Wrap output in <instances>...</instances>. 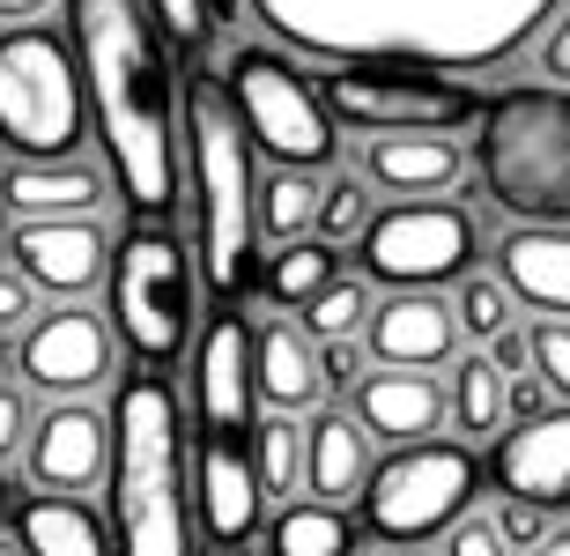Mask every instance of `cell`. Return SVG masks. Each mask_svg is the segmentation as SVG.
<instances>
[{
	"label": "cell",
	"mask_w": 570,
	"mask_h": 556,
	"mask_svg": "<svg viewBox=\"0 0 570 556\" xmlns=\"http://www.w3.org/2000/svg\"><path fill=\"white\" fill-rule=\"evenodd\" d=\"M67 45L127 208L164 223L178 208V82L148 0H67Z\"/></svg>",
	"instance_id": "6da1fadb"
},
{
	"label": "cell",
	"mask_w": 570,
	"mask_h": 556,
	"mask_svg": "<svg viewBox=\"0 0 570 556\" xmlns=\"http://www.w3.org/2000/svg\"><path fill=\"white\" fill-rule=\"evenodd\" d=\"M259 22L312 60L497 67L541 30L556 0H253Z\"/></svg>",
	"instance_id": "7a4b0ae2"
},
{
	"label": "cell",
	"mask_w": 570,
	"mask_h": 556,
	"mask_svg": "<svg viewBox=\"0 0 570 556\" xmlns=\"http://www.w3.org/2000/svg\"><path fill=\"white\" fill-rule=\"evenodd\" d=\"M111 556H193L186 430L164 371H141L111 401Z\"/></svg>",
	"instance_id": "3957f363"
},
{
	"label": "cell",
	"mask_w": 570,
	"mask_h": 556,
	"mask_svg": "<svg viewBox=\"0 0 570 556\" xmlns=\"http://www.w3.org/2000/svg\"><path fill=\"white\" fill-rule=\"evenodd\" d=\"M178 164H186V193H193V237H200V282L230 304L237 290H253V142L237 127L223 75L193 67L178 89Z\"/></svg>",
	"instance_id": "277c9868"
},
{
	"label": "cell",
	"mask_w": 570,
	"mask_h": 556,
	"mask_svg": "<svg viewBox=\"0 0 570 556\" xmlns=\"http://www.w3.org/2000/svg\"><path fill=\"white\" fill-rule=\"evenodd\" d=\"M474 178L519 223H570V82H511L482 97Z\"/></svg>",
	"instance_id": "5b68a950"
},
{
	"label": "cell",
	"mask_w": 570,
	"mask_h": 556,
	"mask_svg": "<svg viewBox=\"0 0 570 556\" xmlns=\"http://www.w3.org/2000/svg\"><path fill=\"white\" fill-rule=\"evenodd\" d=\"M89 134V97L75 45L45 22L0 30V149L16 156H75Z\"/></svg>",
	"instance_id": "8992f818"
},
{
	"label": "cell",
	"mask_w": 570,
	"mask_h": 556,
	"mask_svg": "<svg viewBox=\"0 0 570 556\" xmlns=\"http://www.w3.org/2000/svg\"><path fill=\"white\" fill-rule=\"evenodd\" d=\"M111 342L127 349L141 371H170L186 357V334H193V267H186V245L134 215V231L111 245Z\"/></svg>",
	"instance_id": "52a82bcc"
},
{
	"label": "cell",
	"mask_w": 570,
	"mask_h": 556,
	"mask_svg": "<svg viewBox=\"0 0 570 556\" xmlns=\"http://www.w3.org/2000/svg\"><path fill=\"white\" fill-rule=\"evenodd\" d=\"M223 97H230L245 142H253L267 164H296V172L334 164L341 119L326 111L318 82L289 60V52H275V45H237L230 67H223Z\"/></svg>",
	"instance_id": "ba28073f"
},
{
	"label": "cell",
	"mask_w": 570,
	"mask_h": 556,
	"mask_svg": "<svg viewBox=\"0 0 570 556\" xmlns=\"http://www.w3.org/2000/svg\"><path fill=\"white\" fill-rule=\"evenodd\" d=\"M482 497V460L460 438H407L393 460H371V482L356 490L371 542H438Z\"/></svg>",
	"instance_id": "9c48e42d"
},
{
	"label": "cell",
	"mask_w": 570,
	"mask_h": 556,
	"mask_svg": "<svg viewBox=\"0 0 570 556\" xmlns=\"http://www.w3.org/2000/svg\"><path fill=\"white\" fill-rule=\"evenodd\" d=\"M318 97L356 134H460L482 111V89H466L452 67L407 60H326Z\"/></svg>",
	"instance_id": "30bf717a"
},
{
	"label": "cell",
	"mask_w": 570,
	"mask_h": 556,
	"mask_svg": "<svg viewBox=\"0 0 570 556\" xmlns=\"http://www.w3.org/2000/svg\"><path fill=\"white\" fill-rule=\"evenodd\" d=\"M474 253H482V223L444 193H407L393 208H371V223L356 231V275L379 290H444L474 267Z\"/></svg>",
	"instance_id": "8fae6325"
},
{
	"label": "cell",
	"mask_w": 570,
	"mask_h": 556,
	"mask_svg": "<svg viewBox=\"0 0 570 556\" xmlns=\"http://www.w3.org/2000/svg\"><path fill=\"white\" fill-rule=\"evenodd\" d=\"M111 326L89 312L82 297H60L52 312H30V326L16 334V371L30 393L52 401H82L111 379Z\"/></svg>",
	"instance_id": "7c38bea8"
},
{
	"label": "cell",
	"mask_w": 570,
	"mask_h": 556,
	"mask_svg": "<svg viewBox=\"0 0 570 556\" xmlns=\"http://www.w3.org/2000/svg\"><path fill=\"white\" fill-rule=\"evenodd\" d=\"M8 267L38 282V297H89L111 275V237L97 215H8Z\"/></svg>",
	"instance_id": "4fadbf2b"
},
{
	"label": "cell",
	"mask_w": 570,
	"mask_h": 556,
	"mask_svg": "<svg viewBox=\"0 0 570 556\" xmlns=\"http://www.w3.org/2000/svg\"><path fill=\"white\" fill-rule=\"evenodd\" d=\"M16 468L30 475V490L89 497L111 475V416H97L89 393L82 401H52L38 423H30V446H22Z\"/></svg>",
	"instance_id": "5bb4252c"
},
{
	"label": "cell",
	"mask_w": 570,
	"mask_h": 556,
	"mask_svg": "<svg viewBox=\"0 0 570 556\" xmlns=\"http://www.w3.org/2000/svg\"><path fill=\"white\" fill-rule=\"evenodd\" d=\"M482 482H497V497H527V505H570V408H541L527 423H511L504 438H489Z\"/></svg>",
	"instance_id": "9a60e30c"
},
{
	"label": "cell",
	"mask_w": 570,
	"mask_h": 556,
	"mask_svg": "<svg viewBox=\"0 0 570 556\" xmlns=\"http://www.w3.org/2000/svg\"><path fill=\"white\" fill-rule=\"evenodd\" d=\"M193 416L208 438H253L259 393H253V326L237 312H215L193 349Z\"/></svg>",
	"instance_id": "2e32d148"
},
{
	"label": "cell",
	"mask_w": 570,
	"mask_h": 556,
	"mask_svg": "<svg viewBox=\"0 0 570 556\" xmlns=\"http://www.w3.org/2000/svg\"><path fill=\"white\" fill-rule=\"evenodd\" d=\"M460 349V312L438 290H393L371 304L363 320V357L371 364H401V371H438Z\"/></svg>",
	"instance_id": "e0dca14e"
},
{
	"label": "cell",
	"mask_w": 570,
	"mask_h": 556,
	"mask_svg": "<svg viewBox=\"0 0 570 556\" xmlns=\"http://www.w3.org/2000/svg\"><path fill=\"white\" fill-rule=\"evenodd\" d=\"M348 416H356L371 438H385V446H407V438H438V423L452 416V401H444V386L430 379V371H401V364H371L356 386H348Z\"/></svg>",
	"instance_id": "ac0fdd59"
},
{
	"label": "cell",
	"mask_w": 570,
	"mask_h": 556,
	"mask_svg": "<svg viewBox=\"0 0 570 556\" xmlns=\"http://www.w3.org/2000/svg\"><path fill=\"white\" fill-rule=\"evenodd\" d=\"M193 490H200V535H208L215 549H245V542L259 535L267 490H259V475H253V452H237V438H208V446H200Z\"/></svg>",
	"instance_id": "d6986e66"
},
{
	"label": "cell",
	"mask_w": 570,
	"mask_h": 556,
	"mask_svg": "<svg viewBox=\"0 0 570 556\" xmlns=\"http://www.w3.org/2000/svg\"><path fill=\"white\" fill-rule=\"evenodd\" d=\"M497 275L527 312L570 320V223H519L497 237Z\"/></svg>",
	"instance_id": "ffe728a7"
},
{
	"label": "cell",
	"mask_w": 570,
	"mask_h": 556,
	"mask_svg": "<svg viewBox=\"0 0 570 556\" xmlns=\"http://www.w3.org/2000/svg\"><path fill=\"white\" fill-rule=\"evenodd\" d=\"M0 208L8 215H97L105 208V178L82 149L75 156H16L0 172Z\"/></svg>",
	"instance_id": "44dd1931"
},
{
	"label": "cell",
	"mask_w": 570,
	"mask_h": 556,
	"mask_svg": "<svg viewBox=\"0 0 570 556\" xmlns=\"http://www.w3.org/2000/svg\"><path fill=\"white\" fill-rule=\"evenodd\" d=\"M466 172V156L452 134H371L363 149V178L379 193H452Z\"/></svg>",
	"instance_id": "7402d4cb"
},
{
	"label": "cell",
	"mask_w": 570,
	"mask_h": 556,
	"mask_svg": "<svg viewBox=\"0 0 570 556\" xmlns=\"http://www.w3.org/2000/svg\"><path fill=\"white\" fill-rule=\"evenodd\" d=\"M371 430L356 416H341V408H318L312 423H304V490H318L326 505H348V497L371 482Z\"/></svg>",
	"instance_id": "603a6c76"
},
{
	"label": "cell",
	"mask_w": 570,
	"mask_h": 556,
	"mask_svg": "<svg viewBox=\"0 0 570 556\" xmlns=\"http://www.w3.org/2000/svg\"><path fill=\"white\" fill-rule=\"evenodd\" d=\"M253 393L267 408H312L326 386H318V342L304 334V326H289V320H267L253 334Z\"/></svg>",
	"instance_id": "cb8c5ba5"
},
{
	"label": "cell",
	"mask_w": 570,
	"mask_h": 556,
	"mask_svg": "<svg viewBox=\"0 0 570 556\" xmlns=\"http://www.w3.org/2000/svg\"><path fill=\"white\" fill-rule=\"evenodd\" d=\"M16 542L30 556H111L105 519L89 513V497H60V490H30L16 505Z\"/></svg>",
	"instance_id": "d4e9b609"
},
{
	"label": "cell",
	"mask_w": 570,
	"mask_h": 556,
	"mask_svg": "<svg viewBox=\"0 0 570 556\" xmlns=\"http://www.w3.org/2000/svg\"><path fill=\"white\" fill-rule=\"evenodd\" d=\"M334 275H341V245L304 231V237H282L275 253H267V267H253V290L275 304V312H296V304L312 297V290H326Z\"/></svg>",
	"instance_id": "484cf974"
},
{
	"label": "cell",
	"mask_w": 570,
	"mask_h": 556,
	"mask_svg": "<svg viewBox=\"0 0 570 556\" xmlns=\"http://www.w3.org/2000/svg\"><path fill=\"white\" fill-rule=\"evenodd\" d=\"M511 371H497V357H460V371H452V386H444V401H452V423H460V438H497V430L511 423Z\"/></svg>",
	"instance_id": "4316f807"
},
{
	"label": "cell",
	"mask_w": 570,
	"mask_h": 556,
	"mask_svg": "<svg viewBox=\"0 0 570 556\" xmlns=\"http://www.w3.org/2000/svg\"><path fill=\"white\" fill-rule=\"evenodd\" d=\"M267 556H356V527L341 505L312 497V505H282L267 527Z\"/></svg>",
	"instance_id": "83f0119b"
},
{
	"label": "cell",
	"mask_w": 570,
	"mask_h": 556,
	"mask_svg": "<svg viewBox=\"0 0 570 556\" xmlns=\"http://www.w3.org/2000/svg\"><path fill=\"white\" fill-rule=\"evenodd\" d=\"M253 223L259 237H304L318 223V178H304L296 164H275L267 178H253Z\"/></svg>",
	"instance_id": "f1b7e54d"
},
{
	"label": "cell",
	"mask_w": 570,
	"mask_h": 556,
	"mask_svg": "<svg viewBox=\"0 0 570 556\" xmlns=\"http://www.w3.org/2000/svg\"><path fill=\"white\" fill-rule=\"evenodd\" d=\"M253 475L267 497H296L304 490V423H289V408L253 423Z\"/></svg>",
	"instance_id": "f546056e"
},
{
	"label": "cell",
	"mask_w": 570,
	"mask_h": 556,
	"mask_svg": "<svg viewBox=\"0 0 570 556\" xmlns=\"http://www.w3.org/2000/svg\"><path fill=\"white\" fill-rule=\"evenodd\" d=\"M363 320H371V282L363 275H334L326 290H312L296 304V326L312 342H348V334H363Z\"/></svg>",
	"instance_id": "4dcf8cb0"
},
{
	"label": "cell",
	"mask_w": 570,
	"mask_h": 556,
	"mask_svg": "<svg viewBox=\"0 0 570 556\" xmlns=\"http://www.w3.org/2000/svg\"><path fill=\"white\" fill-rule=\"evenodd\" d=\"M452 312H460V334H466V342H497L504 326H519V297L504 290V275H474V267L460 275Z\"/></svg>",
	"instance_id": "1f68e13d"
},
{
	"label": "cell",
	"mask_w": 570,
	"mask_h": 556,
	"mask_svg": "<svg viewBox=\"0 0 570 556\" xmlns=\"http://www.w3.org/2000/svg\"><path fill=\"white\" fill-rule=\"evenodd\" d=\"M371 223V178H334V186H318V237H334V245H356V231Z\"/></svg>",
	"instance_id": "d6a6232c"
},
{
	"label": "cell",
	"mask_w": 570,
	"mask_h": 556,
	"mask_svg": "<svg viewBox=\"0 0 570 556\" xmlns=\"http://www.w3.org/2000/svg\"><path fill=\"white\" fill-rule=\"evenodd\" d=\"M148 16L164 22L170 45H186V52H200V45L230 22V0H148Z\"/></svg>",
	"instance_id": "836d02e7"
},
{
	"label": "cell",
	"mask_w": 570,
	"mask_h": 556,
	"mask_svg": "<svg viewBox=\"0 0 570 556\" xmlns=\"http://www.w3.org/2000/svg\"><path fill=\"white\" fill-rule=\"evenodd\" d=\"M527 371L549 386L556 401H570V320H541L527 334Z\"/></svg>",
	"instance_id": "e575fe53"
},
{
	"label": "cell",
	"mask_w": 570,
	"mask_h": 556,
	"mask_svg": "<svg viewBox=\"0 0 570 556\" xmlns=\"http://www.w3.org/2000/svg\"><path fill=\"white\" fill-rule=\"evenodd\" d=\"M30 423H38L30 386H22V379H0V460H22V446H30Z\"/></svg>",
	"instance_id": "d590c367"
},
{
	"label": "cell",
	"mask_w": 570,
	"mask_h": 556,
	"mask_svg": "<svg viewBox=\"0 0 570 556\" xmlns=\"http://www.w3.org/2000/svg\"><path fill=\"white\" fill-rule=\"evenodd\" d=\"M444 556H511V542L497 535V513H460L444 527Z\"/></svg>",
	"instance_id": "8d00e7d4"
},
{
	"label": "cell",
	"mask_w": 570,
	"mask_h": 556,
	"mask_svg": "<svg viewBox=\"0 0 570 556\" xmlns=\"http://www.w3.org/2000/svg\"><path fill=\"white\" fill-rule=\"evenodd\" d=\"M556 519H549V505H527V497H497V535L511 542V549H533V542L549 535Z\"/></svg>",
	"instance_id": "74e56055"
},
{
	"label": "cell",
	"mask_w": 570,
	"mask_h": 556,
	"mask_svg": "<svg viewBox=\"0 0 570 556\" xmlns=\"http://www.w3.org/2000/svg\"><path fill=\"white\" fill-rule=\"evenodd\" d=\"M30 312H38V282L22 267H0V334H22Z\"/></svg>",
	"instance_id": "f35d334b"
},
{
	"label": "cell",
	"mask_w": 570,
	"mask_h": 556,
	"mask_svg": "<svg viewBox=\"0 0 570 556\" xmlns=\"http://www.w3.org/2000/svg\"><path fill=\"white\" fill-rule=\"evenodd\" d=\"M356 379H363V349H356V334H348V342H318V386H326V393H348Z\"/></svg>",
	"instance_id": "ab89813d"
},
{
	"label": "cell",
	"mask_w": 570,
	"mask_h": 556,
	"mask_svg": "<svg viewBox=\"0 0 570 556\" xmlns=\"http://www.w3.org/2000/svg\"><path fill=\"white\" fill-rule=\"evenodd\" d=\"M541 75H549V82H570V8L549 22V38H541Z\"/></svg>",
	"instance_id": "60d3db41"
},
{
	"label": "cell",
	"mask_w": 570,
	"mask_h": 556,
	"mask_svg": "<svg viewBox=\"0 0 570 556\" xmlns=\"http://www.w3.org/2000/svg\"><path fill=\"white\" fill-rule=\"evenodd\" d=\"M489 357H497V371H527V334H519V326H504V334H497V342H482Z\"/></svg>",
	"instance_id": "b9f144b4"
},
{
	"label": "cell",
	"mask_w": 570,
	"mask_h": 556,
	"mask_svg": "<svg viewBox=\"0 0 570 556\" xmlns=\"http://www.w3.org/2000/svg\"><path fill=\"white\" fill-rule=\"evenodd\" d=\"M45 0H0V22H38Z\"/></svg>",
	"instance_id": "7bdbcfd3"
},
{
	"label": "cell",
	"mask_w": 570,
	"mask_h": 556,
	"mask_svg": "<svg viewBox=\"0 0 570 556\" xmlns=\"http://www.w3.org/2000/svg\"><path fill=\"white\" fill-rule=\"evenodd\" d=\"M527 556H570V535H563V527H549V535L533 542V549H527Z\"/></svg>",
	"instance_id": "ee69618b"
},
{
	"label": "cell",
	"mask_w": 570,
	"mask_h": 556,
	"mask_svg": "<svg viewBox=\"0 0 570 556\" xmlns=\"http://www.w3.org/2000/svg\"><path fill=\"white\" fill-rule=\"evenodd\" d=\"M379 556H430L423 542H379Z\"/></svg>",
	"instance_id": "f6af8a7d"
},
{
	"label": "cell",
	"mask_w": 570,
	"mask_h": 556,
	"mask_svg": "<svg viewBox=\"0 0 570 556\" xmlns=\"http://www.w3.org/2000/svg\"><path fill=\"white\" fill-rule=\"evenodd\" d=\"M0 556H30V549H22V542H16V527H8V535H0Z\"/></svg>",
	"instance_id": "bcb514c9"
},
{
	"label": "cell",
	"mask_w": 570,
	"mask_h": 556,
	"mask_svg": "<svg viewBox=\"0 0 570 556\" xmlns=\"http://www.w3.org/2000/svg\"><path fill=\"white\" fill-rule=\"evenodd\" d=\"M0 513H8V490H0Z\"/></svg>",
	"instance_id": "7dc6e473"
}]
</instances>
